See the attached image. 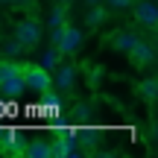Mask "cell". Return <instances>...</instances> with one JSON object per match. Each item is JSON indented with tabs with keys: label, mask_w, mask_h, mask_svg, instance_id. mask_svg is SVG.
I'll list each match as a JSON object with an SVG mask.
<instances>
[{
	"label": "cell",
	"mask_w": 158,
	"mask_h": 158,
	"mask_svg": "<svg viewBox=\"0 0 158 158\" xmlns=\"http://www.w3.org/2000/svg\"><path fill=\"white\" fill-rule=\"evenodd\" d=\"M21 79H23V88H27V91L41 94V97H44L47 91L53 88V82H50V70H47L44 64H35V62L21 64Z\"/></svg>",
	"instance_id": "cell-1"
},
{
	"label": "cell",
	"mask_w": 158,
	"mask_h": 158,
	"mask_svg": "<svg viewBox=\"0 0 158 158\" xmlns=\"http://www.w3.org/2000/svg\"><path fill=\"white\" fill-rule=\"evenodd\" d=\"M53 41H56V53L73 56L79 50V44H82V32H79L76 27H59L56 32H53Z\"/></svg>",
	"instance_id": "cell-2"
},
{
	"label": "cell",
	"mask_w": 158,
	"mask_h": 158,
	"mask_svg": "<svg viewBox=\"0 0 158 158\" xmlns=\"http://www.w3.org/2000/svg\"><path fill=\"white\" fill-rule=\"evenodd\" d=\"M15 41L23 47V50H32V47L41 41V29H38V23L29 21V18H27V21H21V23L15 27Z\"/></svg>",
	"instance_id": "cell-3"
},
{
	"label": "cell",
	"mask_w": 158,
	"mask_h": 158,
	"mask_svg": "<svg viewBox=\"0 0 158 158\" xmlns=\"http://www.w3.org/2000/svg\"><path fill=\"white\" fill-rule=\"evenodd\" d=\"M50 82L56 85L59 91H73V85H76V64L62 62V64L50 73Z\"/></svg>",
	"instance_id": "cell-4"
},
{
	"label": "cell",
	"mask_w": 158,
	"mask_h": 158,
	"mask_svg": "<svg viewBox=\"0 0 158 158\" xmlns=\"http://www.w3.org/2000/svg\"><path fill=\"white\" fill-rule=\"evenodd\" d=\"M129 59H132V64H135V68H147V64H152V59H155L152 41L138 38L135 44H132V50H129Z\"/></svg>",
	"instance_id": "cell-5"
},
{
	"label": "cell",
	"mask_w": 158,
	"mask_h": 158,
	"mask_svg": "<svg viewBox=\"0 0 158 158\" xmlns=\"http://www.w3.org/2000/svg\"><path fill=\"white\" fill-rule=\"evenodd\" d=\"M135 21L141 23L143 29H149V32L158 27V9H155L152 0H141V3L135 6Z\"/></svg>",
	"instance_id": "cell-6"
},
{
	"label": "cell",
	"mask_w": 158,
	"mask_h": 158,
	"mask_svg": "<svg viewBox=\"0 0 158 158\" xmlns=\"http://www.w3.org/2000/svg\"><path fill=\"white\" fill-rule=\"evenodd\" d=\"M135 41H138V35H135V32H129V29H120V32L108 35V41H106V44L111 47V50H117V53H129Z\"/></svg>",
	"instance_id": "cell-7"
},
{
	"label": "cell",
	"mask_w": 158,
	"mask_h": 158,
	"mask_svg": "<svg viewBox=\"0 0 158 158\" xmlns=\"http://www.w3.org/2000/svg\"><path fill=\"white\" fill-rule=\"evenodd\" d=\"M138 91H141V97L147 102H155V97H158V79L155 76H147L141 85H138Z\"/></svg>",
	"instance_id": "cell-8"
},
{
	"label": "cell",
	"mask_w": 158,
	"mask_h": 158,
	"mask_svg": "<svg viewBox=\"0 0 158 158\" xmlns=\"http://www.w3.org/2000/svg\"><path fill=\"white\" fill-rule=\"evenodd\" d=\"M21 76V64L18 62H0V85L12 82V79Z\"/></svg>",
	"instance_id": "cell-9"
},
{
	"label": "cell",
	"mask_w": 158,
	"mask_h": 158,
	"mask_svg": "<svg viewBox=\"0 0 158 158\" xmlns=\"http://www.w3.org/2000/svg\"><path fill=\"white\" fill-rule=\"evenodd\" d=\"M106 15H108V9L102 3H97V6H91V12L85 15V21H88V27H100V23L106 21Z\"/></svg>",
	"instance_id": "cell-10"
},
{
	"label": "cell",
	"mask_w": 158,
	"mask_h": 158,
	"mask_svg": "<svg viewBox=\"0 0 158 158\" xmlns=\"http://www.w3.org/2000/svg\"><path fill=\"white\" fill-rule=\"evenodd\" d=\"M23 155H29V158H50V143L35 141V143H29V147L23 149Z\"/></svg>",
	"instance_id": "cell-11"
},
{
	"label": "cell",
	"mask_w": 158,
	"mask_h": 158,
	"mask_svg": "<svg viewBox=\"0 0 158 158\" xmlns=\"http://www.w3.org/2000/svg\"><path fill=\"white\" fill-rule=\"evenodd\" d=\"M132 3H135V0H102V6H106L108 12H126Z\"/></svg>",
	"instance_id": "cell-12"
},
{
	"label": "cell",
	"mask_w": 158,
	"mask_h": 158,
	"mask_svg": "<svg viewBox=\"0 0 158 158\" xmlns=\"http://www.w3.org/2000/svg\"><path fill=\"white\" fill-rule=\"evenodd\" d=\"M62 21H64V9H62V6H56V9H53V15H50V27L59 29V27H62Z\"/></svg>",
	"instance_id": "cell-13"
},
{
	"label": "cell",
	"mask_w": 158,
	"mask_h": 158,
	"mask_svg": "<svg viewBox=\"0 0 158 158\" xmlns=\"http://www.w3.org/2000/svg\"><path fill=\"white\" fill-rule=\"evenodd\" d=\"M68 152H70V147H68V141H64V138H62V141H56V143L50 147V155H68Z\"/></svg>",
	"instance_id": "cell-14"
},
{
	"label": "cell",
	"mask_w": 158,
	"mask_h": 158,
	"mask_svg": "<svg viewBox=\"0 0 158 158\" xmlns=\"http://www.w3.org/2000/svg\"><path fill=\"white\" fill-rule=\"evenodd\" d=\"M3 53H6V56H21V53H23V47L21 44H18V41H6V47H3Z\"/></svg>",
	"instance_id": "cell-15"
},
{
	"label": "cell",
	"mask_w": 158,
	"mask_h": 158,
	"mask_svg": "<svg viewBox=\"0 0 158 158\" xmlns=\"http://www.w3.org/2000/svg\"><path fill=\"white\" fill-rule=\"evenodd\" d=\"M12 3H18V6H29L32 0H12Z\"/></svg>",
	"instance_id": "cell-16"
},
{
	"label": "cell",
	"mask_w": 158,
	"mask_h": 158,
	"mask_svg": "<svg viewBox=\"0 0 158 158\" xmlns=\"http://www.w3.org/2000/svg\"><path fill=\"white\" fill-rule=\"evenodd\" d=\"M88 3H91V6H97V3H102V0H88Z\"/></svg>",
	"instance_id": "cell-17"
},
{
	"label": "cell",
	"mask_w": 158,
	"mask_h": 158,
	"mask_svg": "<svg viewBox=\"0 0 158 158\" xmlns=\"http://www.w3.org/2000/svg\"><path fill=\"white\" fill-rule=\"evenodd\" d=\"M0 3H12V0H0Z\"/></svg>",
	"instance_id": "cell-18"
},
{
	"label": "cell",
	"mask_w": 158,
	"mask_h": 158,
	"mask_svg": "<svg viewBox=\"0 0 158 158\" xmlns=\"http://www.w3.org/2000/svg\"><path fill=\"white\" fill-rule=\"evenodd\" d=\"M62 3H70V0H62Z\"/></svg>",
	"instance_id": "cell-19"
}]
</instances>
